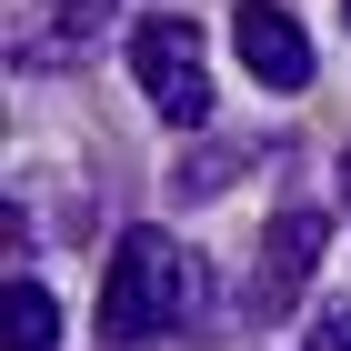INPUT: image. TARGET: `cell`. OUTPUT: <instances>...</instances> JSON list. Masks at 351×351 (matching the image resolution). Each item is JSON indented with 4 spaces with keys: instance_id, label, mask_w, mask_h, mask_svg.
Wrapping results in <instances>:
<instances>
[{
    "instance_id": "cell-1",
    "label": "cell",
    "mask_w": 351,
    "mask_h": 351,
    "mask_svg": "<svg viewBox=\"0 0 351 351\" xmlns=\"http://www.w3.org/2000/svg\"><path fill=\"white\" fill-rule=\"evenodd\" d=\"M201 311H211V271H201V251L171 241V231H121V251H110V281H101V331L110 341H181V331H201Z\"/></svg>"
},
{
    "instance_id": "cell-2",
    "label": "cell",
    "mask_w": 351,
    "mask_h": 351,
    "mask_svg": "<svg viewBox=\"0 0 351 351\" xmlns=\"http://www.w3.org/2000/svg\"><path fill=\"white\" fill-rule=\"evenodd\" d=\"M131 81H141V101L161 110L171 131H201V121H211V60H201V30L171 21V10L131 21Z\"/></svg>"
},
{
    "instance_id": "cell-3",
    "label": "cell",
    "mask_w": 351,
    "mask_h": 351,
    "mask_svg": "<svg viewBox=\"0 0 351 351\" xmlns=\"http://www.w3.org/2000/svg\"><path fill=\"white\" fill-rule=\"evenodd\" d=\"M322 251H331L322 201H281V211H271V231H261V271H251V322H281V311L311 291Z\"/></svg>"
},
{
    "instance_id": "cell-4",
    "label": "cell",
    "mask_w": 351,
    "mask_h": 351,
    "mask_svg": "<svg viewBox=\"0 0 351 351\" xmlns=\"http://www.w3.org/2000/svg\"><path fill=\"white\" fill-rule=\"evenodd\" d=\"M231 51H241V71L261 90H301L311 81V30H301L281 0H241V10H231Z\"/></svg>"
},
{
    "instance_id": "cell-5",
    "label": "cell",
    "mask_w": 351,
    "mask_h": 351,
    "mask_svg": "<svg viewBox=\"0 0 351 351\" xmlns=\"http://www.w3.org/2000/svg\"><path fill=\"white\" fill-rule=\"evenodd\" d=\"M110 21V0H30L21 21V60H60V51H90Z\"/></svg>"
},
{
    "instance_id": "cell-6",
    "label": "cell",
    "mask_w": 351,
    "mask_h": 351,
    "mask_svg": "<svg viewBox=\"0 0 351 351\" xmlns=\"http://www.w3.org/2000/svg\"><path fill=\"white\" fill-rule=\"evenodd\" d=\"M51 341H60V301L21 271V281H10V331H0V351H51Z\"/></svg>"
},
{
    "instance_id": "cell-7",
    "label": "cell",
    "mask_w": 351,
    "mask_h": 351,
    "mask_svg": "<svg viewBox=\"0 0 351 351\" xmlns=\"http://www.w3.org/2000/svg\"><path fill=\"white\" fill-rule=\"evenodd\" d=\"M301 351H351V301H322L311 331H301Z\"/></svg>"
},
{
    "instance_id": "cell-8",
    "label": "cell",
    "mask_w": 351,
    "mask_h": 351,
    "mask_svg": "<svg viewBox=\"0 0 351 351\" xmlns=\"http://www.w3.org/2000/svg\"><path fill=\"white\" fill-rule=\"evenodd\" d=\"M341 201H351V161H341Z\"/></svg>"
},
{
    "instance_id": "cell-9",
    "label": "cell",
    "mask_w": 351,
    "mask_h": 351,
    "mask_svg": "<svg viewBox=\"0 0 351 351\" xmlns=\"http://www.w3.org/2000/svg\"><path fill=\"white\" fill-rule=\"evenodd\" d=\"M341 21H351V0H341Z\"/></svg>"
}]
</instances>
